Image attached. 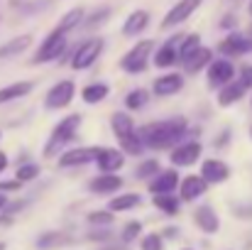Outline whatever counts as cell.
Returning <instances> with one entry per match:
<instances>
[{"instance_id":"44dd1931","label":"cell","mask_w":252,"mask_h":250,"mask_svg":"<svg viewBox=\"0 0 252 250\" xmlns=\"http://www.w3.org/2000/svg\"><path fill=\"white\" fill-rule=\"evenodd\" d=\"M30 91H32V81H15L10 86H2L0 88V106L10 103V101H17V98L27 96Z\"/></svg>"},{"instance_id":"9a60e30c","label":"cell","mask_w":252,"mask_h":250,"mask_svg":"<svg viewBox=\"0 0 252 250\" xmlns=\"http://www.w3.org/2000/svg\"><path fill=\"white\" fill-rule=\"evenodd\" d=\"M176 186H179V174H176L174 169L157 174V177L150 181V191H155V194H171Z\"/></svg>"},{"instance_id":"cb8c5ba5","label":"cell","mask_w":252,"mask_h":250,"mask_svg":"<svg viewBox=\"0 0 252 250\" xmlns=\"http://www.w3.org/2000/svg\"><path fill=\"white\" fill-rule=\"evenodd\" d=\"M245 93H248V88H245L243 83L230 81L228 86H223V91H220V96H218V103H220V106H233V103H238Z\"/></svg>"},{"instance_id":"7c38bea8","label":"cell","mask_w":252,"mask_h":250,"mask_svg":"<svg viewBox=\"0 0 252 250\" xmlns=\"http://www.w3.org/2000/svg\"><path fill=\"white\" fill-rule=\"evenodd\" d=\"M198 157H201V145H198V143H184V145H179V147L171 152V162L176 167L193 165Z\"/></svg>"},{"instance_id":"7402d4cb","label":"cell","mask_w":252,"mask_h":250,"mask_svg":"<svg viewBox=\"0 0 252 250\" xmlns=\"http://www.w3.org/2000/svg\"><path fill=\"white\" fill-rule=\"evenodd\" d=\"M206 64H211V49H206V47H198L193 54H189V57L184 59V67H186V71H189V74L201 71Z\"/></svg>"},{"instance_id":"5bb4252c","label":"cell","mask_w":252,"mask_h":250,"mask_svg":"<svg viewBox=\"0 0 252 250\" xmlns=\"http://www.w3.org/2000/svg\"><path fill=\"white\" fill-rule=\"evenodd\" d=\"M181 37H184V35L169 39L164 47H159V52L155 54V64H157L159 69H167V67H171V64L179 59V42H181Z\"/></svg>"},{"instance_id":"1f68e13d","label":"cell","mask_w":252,"mask_h":250,"mask_svg":"<svg viewBox=\"0 0 252 250\" xmlns=\"http://www.w3.org/2000/svg\"><path fill=\"white\" fill-rule=\"evenodd\" d=\"M64 243H69V236H64V233H42L37 241L39 248H54V246H64Z\"/></svg>"},{"instance_id":"4dcf8cb0","label":"cell","mask_w":252,"mask_h":250,"mask_svg":"<svg viewBox=\"0 0 252 250\" xmlns=\"http://www.w3.org/2000/svg\"><path fill=\"white\" fill-rule=\"evenodd\" d=\"M147 98H150V93H147V91H142V88H135V91H130V93H127V98H125V106H127L130 110H137V108H142V106L147 103Z\"/></svg>"},{"instance_id":"f1b7e54d","label":"cell","mask_w":252,"mask_h":250,"mask_svg":"<svg viewBox=\"0 0 252 250\" xmlns=\"http://www.w3.org/2000/svg\"><path fill=\"white\" fill-rule=\"evenodd\" d=\"M155 206L157 209H162L164 214H179V199H174L171 194H157L155 196Z\"/></svg>"},{"instance_id":"b9f144b4","label":"cell","mask_w":252,"mask_h":250,"mask_svg":"<svg viewBox=\"0 0 252 250\" xmlns=\"http://www.w3.org/2000/svg\"><path fill=\"white\" fill-rule=\"evenodd\" d=\"M5 167H7V155H5V152H0V174L5 172Z\"/></svg>"},{"instance_id":"d590c367","label":"cell","mask_w":252,"mask_h":250,"mask_svg":"<svg viewBox=\"0 0 252 250\" xmlns=\"http://www.w3.org/2000/svg\"><path fill=\"white\" fill-rule=\"evenodd\" d=\"M88 223H95V226L113 223V214L110 211H93V214H88Z\"/></svg>"},{"instance_id":"ac0fdd59","label":"cell","mask_w":252,"mask_h":250,"mask_svg":"<svg viewBox=\"0 0 252 250\" xmlns=\"http://www.w3.org/2000/svg\"><path fill=\"white\" fill-rule=\"evenodd\" d=\"M120 186H123V179L115 177V174H98L91 181V191H95V194H113Z\"/></svg>"},{"instance_id":"277c9868","label":"cell","mask_w":252,"mask_h":250,"mask_svg":"<svg viewBox=\"0 0 252 250\" xmlns=\"http://www.w3.org/2000/svg\"><path fill=\"white\" fill-rule=\"evenodd\" d=\"M66 49V35L64 32H59V30H54L44 42H42V47L37 49V57H34V64H44V62H52V59H57V57H62V52Z\"/></svg>"},{"instance_id":"484cf974","label":"cell","mask_w":252,"mask_h":250,"mask_svg":"<svg viewBox=\"0 0 252 250\" xmlns=\"http://www.w3.org/2000/svg\"><path fill=\"white\" fill-rule=\"evenodd\" d=\"M81 20H84V10H81V7H74V10H69V12L62 17V22L57 25V30L66 35V32H71L74 27H79Z\"/></svg>"},{"instance_id":"74e56055","label":"cell","mask_w":252,"mask_h":250,"mask_svg":"<svg viewBox=\"0 0 252 250\" xmlns=\"http://www.w3.org/2000/svg\"><path fill=\"white\" fill-rule=\"evenodd\" d=\"M140 231H142L140 221H132V223H127V226H125V233H123V241H135V238L140 236Z\"/></svg>"},{"instance_id":"9c48e42d","label":"cell","mask_w":252,"mask_h":250,"mask_svg":"<svg viewBox=\"0 0 252 250\" xmlns=\"http://www.w3.org/2000/svg\"><path fill=\"white\" fill-rule=\"evenodd\" d=\"M233 76H235V69H233V64L228 59H218L208 69V83L216 86V88L218 86H228V83L233 81Z\"/></svg>"},{"instance_id":"d6a6232c","label":"cell","mask_w":252,"mask_h":250,"mask_svg":"<svg viewBox=\"0 0 252 250\" xmlns=\"http://www.w3.org/2000/svg\"><path fill=\"white\" fill-rule=\"evenodd\" d=\"M159 172V162L157 160H145L142 165L135 169V174H137V179H150L152 174H157Z\"/></svg>"},{"instance_id":"60d3db41","label":"cell","mask_w":252,"mask_h":250,"mask_svg":"<svg viewBox=\"0 0 252 250\" xmlns=\"http://www.w3.org/2000/svg\"><path fill=\"white\" fill-rule=\"evenodd\" d=\"M17 189H20V181H17V179L0 181V194H2V191H17Z\"/></svg>"},{"instance_id":"e0dca14e","label":"cell","mask_w":252,"mask_h":250,"mask_svg":"<svg viewBox=\"0 0 252 250\" xmlns=\"http://www.w3.org/2000/svg\"><path fill=\"white\" fill-rule=\"evenodd\" d=\"M147 22H150V15H147L145 10H135V12H130V17L125 20L123 35H125V37H135V35H140V32L147 27Z\"/></svg>"},{"instance_id":"f35d334b","label":"cell","mask_w":252,"mask_h":250,"mask_svg":"<svg viewBox=\"0 0 252 250\" xmlns=\"http://www.w3.org/2000/svg\"><path fill=\"white\" fill-rule=\"evenodd\" d=\"M108 15H110V10H108V7H100L98 12H93V15L88 17V27H95V25H100V22H103Z\"/></svg>"},{"instance_id":"f6af8a7d","label":"cell","mask_w":252,"mask_h":250,"mask_svg":"<svg viewBox=\"0 0 252 250\" xmlns=\"http://www.w3.org/2000/svg\"><path fill=\"white\" fill-rule=\"evenodd\" d=\"M250 15H252V0H250Z\"/></svg>"},{"instance_id":"ba28073f","label":"cell","mask_w":252,"mask_h":250,"mask_svg":"<svg viewBox=\"0 0 252 250\" xmlns=\"http://www.w3.org/2000/svg\"><path fill=\"white\" fill-rule=\"evenodd\" d=\"M95 162H98L100 174H115V172L123 167L125 157H123V152H120V150H110V147H95Z\"/></svg>"},{"instance_id":"8992f818","label":"cell","mask_w":252,"mask_h":250,"mask_svg":"<svg viewBox=\"0 0 252 250\" xmlns=\"http://www.w3.org/2000/svg\"><path fill=\"white\" fill-rule=\"evenodd\" d=\"M100 49H103V39H98V37L84 42V44L76 49V54H74V59H71V67H74V69H88V67L100 57Z\"/></svg>"},{"instance_id":"52a82bcc","label":"cell","mask_w":252,"mask_h":250,"mask_svg":"<svg viewBox=\"0 0 252 250\" xmlns=\"http://www.w3.org/2000/svg\"><path fill=\"white\" fill-rule=\"evenodd\" d=\"M74 93H76L74 81H59L57 86H52V91L47 93V108H52V110L66 108V106L71 103Z\"/></svg>"},{"instance_id":"6da1fadb","label":"cell","mask_w":252,"mask_h":250,"mask_svg":"<svg viewBox=\"0 0 252 250\" xmlns=\"http://www.w3.org/2000/svg\"><path fill=\"white\" fill-rule=\"evenodd\" d=\"M186 135V120L184 118H171V120H157V123H147L137 130V138L142 143V147H152V150H167L176 140H181Z\"/></svg>"},{"instance_id":"8d00e7d4","label":"cell","mask_w":252,"mask_h":250,"mask_svg":"<svg viewBox=\"0 0 252 250\" xmlns=\"http://www.w3.org/2000/svg\"><path fill=\"white\" fill-rule=\"evenodd\" d=\"M142 250H164L162 248V236L157 233H150L142 238Z\"/></svg>"},{"instance_id":"5b68a950","label":"cell","mask_w":252,"mask_h":250,"mask_svg":"<svg viewBox=\"0 0 252 250\" xmlns=\"http://www.w3.org/2000/svg\"><path fill=\"white\" fill-rule=\"evenodd\" d=\"M201 2H203V0H179L167 15H164V20H162V30L176 27V25H181L184 20H189V17L201 7Z\"/></svg>"},{"instance_id":"7dc6e473","label":"cell","mask_w":252,"mask_h":250,"mask_svg":"<svg viewBox=\"0 0 252 250\" xmlns=\"http://www.w3.org/2000/svg\"><path fill=\"white\" fill-rule=\"evenodd\" d=\"M184 250H189V248H184Z\"/></svg>"},{"instance_id":"d6986e66","label":"cell","mask_w":252,"mask_h":250,"mask_svg":"<svg viewBox=\"0 0 252 250\" xmlns=\"http://www.w3.org/2000/svg\"><path fill=\"white\" fill-rule=\"evenodd\" d=\"M181 86H184L181 74H167V76H159V79L155 81L152 91H155L157 96H171V93L181 91Z\"/></svg>"},{"instance_id":"83f0119b","label":"cell","mask_w":252,"mask_h":250,"mask_svg":"<svg viewBox=\"0 0 252 250\" xmlns=\"http://www.w3.org/2000/svg\"><path fill=\"white\" fill-rule=\"evenodd\" d=\"M81 96H84L86 103H100V101L108 96V86H105V83H91V86L84 88Z\"/></svg>"},{"instance_id":"7bdbcfd3","label":"cell","mask_w":252,"mask_h":250,"mask_svg":"<svg viewBox=\"0 0 252 250\" xmlns=\"http://www.w3.org/2000/svg\"><path fill=\"white\" fill-rule=\"evenodd\" d=\"M5 206H7V196H5V194H0V211H2Z\"/></svg>"},{"instance_id":"4316f807","label":"cell","mask_w":252,"mask_h":250,"mask_svg":"<svg viewBox=\"0 0 252 250\" xmlns=\"http://www.w3.org/2000/svg\"><path fill=\"white\" fill-rule=\"evenodd\" d=\"M179 44H181V47H179V59L184 62L189 54H193V52L201 47V37H198V35H184Z\"/></svg>"},{"instance_id":"ffe728a7","label":"cell","mask_w":252,"mask_h":250,"mask_svg":"<svg viewBox=\"0 0 252 250\" xmlns=\"http://www.w3.org/2000/svg\"><path fill=\"white\" fill-rule=\"evenodd\" d=\"M30 44H32V35H20V37H12L10 42L0 44V59H7V57L22 54Z\"/></svg>"},{"instance_id":"ee69618b","label":"cell","mask_w":252,"mask_h":250,"mask_svg":"<svg viewBox=\"0 0 252 250\" xmlns=\"http://www.w3.org/2000/svg\"><path fill=\"white\" fill-rule=\"evenodd\" d=\"M0 250H5V243H0Z\"/></svg>"},{"instance_id":"8fae6325","label":"cell","mask_w":252,"mask_h":250,"mask_svg":"<svg viewBox=\"0 0 252 250\" xmlns=\"http://www.w3.org/2000/svg\"><path fill=\"white\" fill-rule=\"evenodd\" d=\"M218 49H220V54H225V57H240V54L250 52L252 42L248 37H243V35H228V37L218 44Z\"/></svg>"},{"instance_id":"30bf717a","label":"cell","mask_w":252,"mask_h":250,"mask_svg":"<svg viewBox=\"0 0 252 250\" xmlns=\"http://www.w3.org/2000/svg\"><path fill=\"white\" fill-rule=\"evenodd\" d=\"M230 177V167L220 160H206L201 167V179L206 184H218V181H225Z\"/></svg>"},{"instance_id":"ab89813d","label":"cell","mask_w":252,"mask_h":250,"mask_svg":"<svg viewBox=\"0 0 252 250\" xmlns=\"http://www.w3.org/2000/svg\"><path fill=\"white\" fill-rule=\"evenodd\" d=\"M238 81L243 83L245 88H250L252 86V67H243V71H240V79Z\"/></svg>"},{"instance_id":"e575fe53","label":"cell","mask_w":252,"mask_h":250,"mask_svg":"<svg viewBox=\"0 0 252 250\" xmlns=\"http://www.w3.org/2000/svg\"><path fill=\"white\" fill-rule=\"evenodd\" d=\"M37 174H39V167L37 165H22L17 169V181L22 184V181H32V179H37Z\"/></svg>"},{"instance_id":"3957f363","label":"cell","mask_w":252,"mask_h":250,"mask_svg":"<svg viewBox=\"0 0 252 250\" xmlns=\"http://www.w3.org/2000/svg\"><path fill=\"white\" fill-rule=\"evenodd\" d=\"M152 39H142V42H137L123 59H120V67L125 69V71H130V74H140V71H145L147 69V62H150V54H152Z\"/></svg>"},{"instance_id":"4fadbf2b","label":"cell","mask_w":252,"mask_h":250,"mask_svg":"<svg viewBox=\"0 0 252 250\" xmlns=\"http://www.w3.org/2000/svg\"><path fill=\"white\" fill-rule=\"evenodd\" d=\"M95 160V147H76V150H69L59 157V165L62 167H79V165H88Z\"/></svg>"},{"instance_id":"603a6c76","label":"cell","mask_w":252,"mask_h":250,"mask_svg":"<svg viewBox=\"0 0 252 250\" xmlns=\"http://www.w3.org/2000/svg\"><path fill=\"white\" fill-rule=\"evenodd\" d=\"M203 191H206V181H203L201 177H186V179L181 181V199H184V201H193V199H198Z\"/></svg>"},{"instance_id":"836d02e7","label":"cell","mask_w":252,"mask_h":250,"mask_svg":"<svg viewBox=\"0 0 252 250\" xmlns=\"http://www.w3.org/2000/svg\"><path fill=\"white\" fill-rule=\"evenodd\" d=\"M120 145H123V150H125V152H130V155H140V152H142V143H140L137 133H132V135L123 138V140H120Z\"/></svg>"},{"instance_id":"d4e9b609","label":"cell","mask_w":252,"mask_h":250,"mask_svg":"<svg viewBox=\"0 0 252 250\" xmlns=\"http://www.w3.org/2000/svg\"><path fill=\"white\" fill-rule=\"evenodd\" d=\"M110 125H113V130H115L118 140H123V138H127V135H132V133H135V128H132V118H130V115H125V113H113Z\"/></svg>"},{"instance_id":"bcb514c9","label":"cell","mask_w":252,"mask_h":250,"mask_svg":"<svg viewBox=\"0 0 252 250\" xmlns=\"http://www.w3.org/2000/svg\"><path fill=\"white\" fill-rule=\"evenodd\" d=\"M0 138H2V133H0Z\"/></svg>"},{"instance_id":"f546056e","label":"cell","mask_w":252,"mask_h":250,"mask_svg":"<svg viewBox=\"0 0 252 250\" xmlns=\"http://www.w3.org/2000/svg\"><path fill=\"white\" fill-rule=\"evenodd\" d=\"M140 204V196L137 194H123V196H115L110 201V211H125V209H132Z\"/></svg>"},{"instance_id":"2e32d148","label":"cell","mask_w":252,"mask_h":250,"mask_svg":"<svg viewBox=\"0 0 252 250\" xmlns=\"http://www.w3.org/2000/svg\"><path fill=\"white\" fill-rule=\"evenodd\" d=\"M193 218H196L198 228L206 231V233H216V231L220 228V221H218V216H216V211H213L211 206H201V209H196Z\"/></svg>"},{"instance_id":"7a4b0ae2","label":"cell","mask_w":252,"mask_h":250,"mask_svg":"<svg viewBox=\"0 0 252 250\" xmlns=\"http://www.w3.org/2000/svg\"><path fill=\"white\" fill-rule=\"evenodd\" d=\"M79 125H81V115H79V113H74V115L64 118V120L52 130V135H49V140H47V145H44V157L57 155L66 143H71V138H76Z\"/></svg>"}]
</instances>
